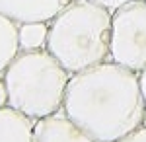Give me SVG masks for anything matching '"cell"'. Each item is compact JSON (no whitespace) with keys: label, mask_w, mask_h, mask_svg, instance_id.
Wrapping results in <instances>:
<instances>
[{"label":"cell","mask_w":146,"mask_h":142,"mask_svg":"<svg viewBox=\"0 0 146 142\" xmlns=\"http://www.w3.org/2000/svg\"><path fill=\"white\" fill-rule=\"evenodd\" d=\"M8 105L29 119L62 111L70 72L47 49L20 51L4 70Z\"/></svg>","instance_id":"3"},{"label":"cell","mask_w":146,"mask_h":142,"mask_svg":"<svg viewBox=\"0 0 146 142\" xmlns=\"http://www.w3.org/2000/svg\"><path fill=\"white\" fill-rule=\"evenodd\" d=\"M142 127H146V115H144V123H142Z\"/></svg>","instance_id":"14"},{"label":"cell","mask_w":146,"mask_h":142,"mask_svg":"<svg viewBox=\"0 0 146 142\" xmlns=\"http://www.w3.org/2000/svg\"><path fill=\"white\" fill-rule=\"evenodd\" d=\"M47 22L20 23V51H35L45 49L47 45Z\"/></svg>","instance_id":"9"},{"label":"cell","mask_w":146,"mask_h":142,"mask_svg":"<svg viewBox=\"0 0 146 142\" xmlns=\"http://www.w3.org/2000/svg\"><path fill=\"white\" fill-rule=\"evenodd\" d=\"M62 113L96 142H119L144 123L138 74L113 60L72 74Z\"/></svg>","instance_id":"1"},{"label":"cell","mask_w":146,"mask_h":142,"mask_svg":"<svg viewBox=\"0 0 146 142\" xmlns=\"http://www.w3.org/2000/svg\"><path fill=\"white\" fill-rule=\"evenodd\" d=\"M33 119L25 117L14 107L0 109V142H31Z\"/></svg>","instance_id":"7"},{"label":"cell","mask_w":146,"mask_h":142,"mask_svg":"<svg viewBox=\"0 0 146 142\" xmlns=\"http://www.w3.org/2000/svg\"><path fill=\"white\" fill-rule=\"evenodd\" d=\"M72 0H0V12L16 23L51 22Z\"/></svg>","instance_id":"6"},{"label":"cell","mask_w":146,"mask_h":142,"mask_svg":"<svg viewBox=\"0 0 146 142\" xmlns=\"http://www.w3.org/2000/svg\"><path fill=\"white\" fill-rule=\"evenodd\" d=\"M109 60L136 74L146 68V0H133L111 12Z\"/></svg>","instance_id":"4"},{"label":"cell","mask_w":146,"mask_h":142,"mask_svg":"<svg viewBox=\"0 0 146 142\" xmlns=\"http://www.w3.org/2000/svg\"><path fill=\"white\" fill-rule=\"evenodd\" d=\"M119 142H146V127H140V129L133 131L131 134H127Z\"/></svg>","instance_id":"10"},{"label":"cell","mask_w":146,"mask_h":142,"mask_svg":"<svg viewBox=\"0 0 146 142\" xmlns=\"http://www.w3.org/2000/svg\"><path fill=\"white\" fill-rule=\"evenodd\" d=\"M20 53V23L0 12V74Z\"/></svg>","instance_id":"8"},{"label":"cell","mask_w":146,"mask_h":142,"mask_svg":"<svg viewBox=\"0 0 146 142\" xmlns=\"http://www.w3.org/2000/svg\"><path fill=\"white\" fill-rule=\"evenodd\" d=\"M31 142H96L64 113H55L33 123Z\"/></svg>","instance_id":"5"},{"label":"cell","mask_w":146,"mask_h":142,"mask_svg":"<svg viewBox=\"0 0 146 142\" xmlns=\"http://www.w3.org/2000/svg\"><path fill=\"white\" fill-rule=\"evenodd\" d=\"M47 25L45 49L70 74L109 60L111 12L94 0H72Z\"/></svg>","instance_id":"2"},{"label":"cell","mask_w":146,"mask_h":142,"mask_svg":"<svg viewBox=\"0 0 146 142\" xmlns=\"http://www.w3.org/2000/svg\"><path fill=\"white\" fill-rule=\"evenodd\" d=\"M96 4H100L103 8H107L109 12H115L117 8H121L123 4H129V2H133V0H94Z\"/></svg>","instance_id":"11"},{"label":"cell","mask_w":146,"mask_h":142,"mask_svg":"<svg viewBox=\"0 0 146 142\" xmlns=\"http://www.w3.org/2000/svg\"><path fill=\"white\" fill-rule=\"evenodd\" d=\"M2 107H8V88H6L4 76L0 74V109Z\"/></svg>","instance_id":"12"},{"label":"cell","mask_w":146,"mask_h":142,"mask_svg":"<svg viewBox=\"0 0 146 142\" xmlns=\"http://www.w3.org/2000/svg\"><path fill=\"white\" fill-rule=\"evenodd\" d=\"M138 84H140V92H142V98L146 103V68L138 72Z\"/></svg>","instance_id":"13"}]
</instances>
